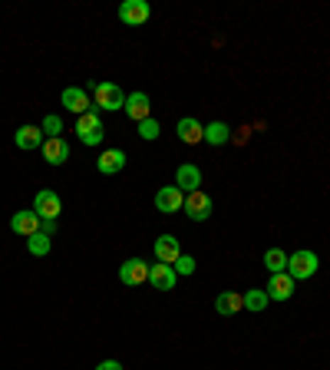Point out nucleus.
I'll use <instances>...</instances> for the list:
<instances>
[{
	"instance_id": "f257e3e1",
	"label": "nucleus",
	"mask_w": 330,
	"mask_h": 370,
	"mask_svg": "<svg viewBox=\"0 0 330 370\" xmlns=\"http://www.w3.org/2000/svg\"><path fill=\"white\" fill-rule=\"evenodd\" d=\"M317 265H321V258L314 255L311 248H301V251H294L287 255V275L294 281H307V278L317 275Z\"/></svg>"
},
{
	"instance_id": "f03ea898",
	"label": "nucleus",
	"mask_w": 330,
	"mask_h": 370,
	"mask_svg": "<svg viewBox=\"0 0 330 370\" xmlns=\"http://www.w3.org/2000/svg\"><path fill=\"white\" fill-rule=\"evenodd\" d=\"M126 106V93L116 83H96L93 86V109H106V113H116Z\"/></svg>"
},
{
	"instance_id": "7ed1b4c3",
	"label": "nucleus",
	"mask_w": 330,
	"mask_h": 370,
	"mask_svg": "<svg viewBox=\"0 0 330 370\" xmlns=\"http://www.w3.org/2000/svg\"><path fill=\"white\" fill-rule=\"evenodd\" d=\"M76 136H79V143L83 146H99L103 143V119H99V113L96 109H89V113H83L79 119H76Z\"/></svg>"
},
{
	"instance_id": "20e7f679",
	"label": "nucleus",
	"mask_w": 330,
	"mask_h": 370,
	"mask_svg": "<svg viewBox=\"0 0 330 370\" xmlns=\"http://www.w3.org/2000/svg\"><path fill=\"white\" fill-rule=\"evenodd\" d=\"M182 212H185L192 222H208L211 212H215V202H211V195H205V192L198 189V192H189V195H185Z\"/></svg>"
},
{
	"instance_id": "39448f33",
	"label": "nucleus",
	"mask_w": 330,
	"mask_h": 370,
	"mask_svg": "<svg viewBox=\"0 0 330 370\" xmlns=\"http://www.w3.org/2000/svg\"><path fill=\"white\" fill-rule=\"evenodd\" d=\"M33 212L40 215V222H57L60 212H63V202H60V195L53 189H40L37 199H33Z\"/></svg>"
},
{
	"instance_id": "423d86ee",
	"label": "nucleus",
	"mask_w": 330,
	"mask_h": 370,
	"mask_svg": "<svg viewBox=\"0 0 330 370\" xmlns=\"http://www.w3.org/2000/svg\"><path fill=\"white\" fill-rule=\"evenodd\" d=\"M119 281L129 288H139L149 281V265L142 261V258H126L123 265H119Z\"/></svg>"
},
{
	"instance_id": "0eeeda50",
	"label": "nucleus",
	"mask_w": 330,
	"mask_h": 370,
	"mask_svg": "<svg viewBox=\"0 0 330 370\" xmlns=\"http://www.w3.org/2000/svg\"><path fill=\"white\" fill-rule=\"evenodd\" d=\"M149 13H152V7L145 0H123L119 4V20H123L126 27H142L149 20Z\"/></svg>"
},
{
	"instance_id": "6e6552de",
	"label": "nucleus",
	"mask_w": 330,
	"mask_h": 370,
	"mask_svg": "<svg viewBox=\"0 0 330 370\" xmlns=\"http://www.w3.org/2000/svg\"><path fill=\"white\" fill-rule=\"evenodd\" d=\"M294 288H297V281H294L287 271H281V275H271V281H268V288H264V295H268V301H291Z\"/></svg>"
},
{
	"instance_id": "1a4fd4ad",
	"label": "nucleus",
	"mask_w": 330,
	"mask_h": 370,
	"mask_svg": "<svg viewBox=\"0 0 330 370\" xmlns=\"http://www.w3.org/2000/svg\"><path fill=\"white\" fill-rule=\"evenodd\" d=\"M60 103H63L70 113L83 116V113H89V109H93V96L86 93V89H79V86H66L63 96H60Z\"/></svg>"
},
{
	"instance_id": "9d476101",
	"label": "nucleus",
	"mask_w": 330,
	"mask_h": 370,
	"mask_svg": "<svg viewBox=\"0 0 330 370\" xmlns=\"http://www.w3.org/2000/svg\"><path fill=\"white\" fill-rule=\"evenodd\" d=\"M182 205H185V192H182L179 185H165V189L155 192V209H159L162 215L182 212Z\"/></svg>"
},
{
	"instance_id": "9b49d317",
	"label": "nucleus",
	"mask_w": 330,
	"mask_h": 370,
	"mask_svg": "<svg viewBox=\"0 0 330 370\" xmlns=\"http://www.w3.org/2000/svg\"><path fill=\"white\" fill-rule=\"evenodd\" d=\"M152 251H155V261H162V265H175L182 258V245L175 235H159L155 245H152Z\"/></svg>"
},
{
	"instance_id": "f8f14e48",
	"label": "nucleus",
	"mask_w": 330,
	"mask_h": 370,
	"mask_svg": "<svg viewBox=\"0 0 330 370\" xmlns=\"http://www.w3.org/2000/svg\"><path fill=\"white\" fill-rule=\"evenodd\" d=\"M175 281H179V275H175V268L172 265H162V261L149 265V285L155 288V291H172Z\"/></svg>"
},
{
	"instance_id": "ddd939ff",
	"label": "nucleus",
	"mask_w": 330,
	"mask_h": 370,
	"mask_svg": "<svg viewBox=\"0 0 330 370\" xmlns=\"http://www.w3.org/2000/svg\"><path fill=\"white\" fill-rule=\"evenodd\" d=\"M13 143H17V149L33 152V149H40V146L47 143V136H43L40 126H20L17 133H13Z\"/></svg>"
},
{
	"instance_id": "4468645a",
	"label": "nucleus",
	"mask_w": 330,
	"mask_h": 370,
	"mask_svg": "<svg viewBox=\"0 0 330 370\" xmlns=\"http://www.w3.org/2000/svg\"><path fill=\"white\" fill-rule=\"evenodd\" d=\"M175 185H179L185 195H189V192H198V189H202V169L192 165V162L179 165V169H175Z\"/></svg>"
},
{
	"instance_id": "2eb2a0df",
	"label": "nucleus",
	"mask_w": 330,
	"mask_h": 370,
	"mask_svg": "<svg viewBox=\"0 0 330 370\" xmlns=\"http://www.w3.org/2000/svg\"><path fill=\"white\" fill-rule=\"evenodd\" d=\"M175 133H179V139H182L185 146L205 143V126L198 123L195 116H185V119H179V126H175Z\"/></svg>"
},
{
	"instance_id": "dca6fc26",
	"label": "nucleus",
	"mask_w": 330,
	"mask_h": 370,
	"mask_svg": "<svg viewBox=\"0 0 330 370\" xmlns=\"http://www.w3.org/2000/svg\"><path fill=\"white\" fill-rule=\"evenodd\" d=\"M126 116H129L132 123H142V119H149V109H152V103H149V93H129L126 96Z\"/></svg>"
},
{
	"instance_id": "f3484780",
	"label": "nucleus",
	"mask_w": 330,
	"mask_h": 370,
	"mask_svg": "<svg viewBox=\"0 0 330 370\" xmlns=\"http://www.w3.org/2000/svg\"><path fill=\"white\" fill-rule=\"evenodd\" d=\"M40 156H43L50 165H63V162L70 159V146H66L63 136H60V139H47V143L40 146Z\"/></svg>"
},
{
	"instance_id": "a211bd4d",
	"label": "nucleus",
	"mask_w": 330,
	"mask_h": 370,
	"mask_svg": "<svg viewBox=\"0 0 330 370\" xmlns=\"http://www.w3.org/2000/svg\"><path fill=\"white\" fill-rule=\"evenodd\" d=\"M96 169L103 175H116V172L126 169V152L123 149H106L99 159H96Z\"/></svg>"
},
{
	"instance_id": "6ab92c4d",
	"label": "nucleus",
	"mask_w": 330,
	"mask_h": 370,
	"mask_svg": "<svg viewBox=\"0 0 330 370\" xmlns=\"http://www.w3.org/2000/svg\"><path fill=\"white\" fill-rule=\"evenodd\" d=\"M10 228H13L17 235H23V238L37 235V232H40V215H37V212H17V215L10 219Z\"/></svg>"
},
{
	"instance_id": "aec40b11",
	"label": "nucleus",
	"mask_w": 330,
	"mask_h": 370,
	"mask_svg": "<svg viewBox=\"0 0 330 370\" xmlns=\"http://www.w3.org/2000/svg\"><path fill=\"white\" fill-rule=\"evenodd\" d=\"M215 311L218 314H238L245 311V295H238V291H221V295L215 298Z\"/></svg>"
},
{
	"instance_id": "412c9836",
	"label": "nucleus",
	"mask_w": 330,
	"mask_h": 370,
	"mask_svg": "<svg viewBox=\"0 0 330 370\" xmlns=\"http://www.w3.org/2000/svg\"><path fill=\"white\" fill-rule=\"evenodd\" d=\"M264 268H268L271 275H281V271H287V255H284L281 248H268V251H264Z\"/></svg>"
},
{
	"instance_id": "4be33fe9",
	"label": "nucleus",
	"mask_w": 330,
	"mask_h": 370,
	"mask_svg": "<svg viewBox=\"0 0 330 370\" xmlns=\"http://www.w3.org/2000/svg\"><path fill=\"white\" fill-rule=\"evenodd\" d=\"M228 139H231V129H228V123H211V126H205V143H208V146H225Z\"/></svg>"
},
{
	"instance_id": "5701e85b",
	"label": "nucleus",
	"mask_w": 330,
	"mask_h": 370,
	"mask_svg": "<svg viewBox=\"0 0 330 370\" xmlns=\"http://www.w3.org/2000/svg\"><path fill=\"white\" fill-rule=\"evenodd\" d=\"M50 248H53V241H50V235H43V232H37V235L27 238V251H30L33 258L50 255Z\"/></svg>"
},
{
	"instance_id": "b1692460",
	"label": "nucleus",
	"mask_w": 330,
	"mask_h": 370,
	"mask_svg": "<svg viewBox=\"0 0 330 370\" xmlns=\"http://www.w3.org/2000/svg\"><path fill=\"white\" fill-rule=\"evenodd\" d=\"M264 308H268V295H264V288H251V291H245V311L261 314Z\"/></svg>"
},
{
	"instance_id": "393cba45",
	"label": "nucleus",
	"mask_w": 330,
	"mask_h": 370,
	"mask_svg": "<svg viewBox=\"0 0 330 370\" xmlns=\"http://www.w3.org/2000/svg\"><path fill=\"white\" fill-rule=\"evenodd\" d=\"M40 129H43V136H47V139H60V133H63V119H60L57 113H50L47 119H43V126H40Z\"/></svg>"
},
{
	"instance_id": "a878e982",
	"label": "nucleus",
	"mask_w": 330,
	"mask_h": 370,
	"mask_svg": "<svg viewBox=\"0 0 330 370\" xmlns=\"http://www.w3.org/2000/svg\"><path fill=\"white\" fill-rule=\"evenodd\" d=\"M139 126V136L145 139V143H152V139H159V133H162V126H159V119H142V123H136Z\"/></svg>"
},
{
	"instance_id": "bb28decb",
	"label": "nucleus",
	"mask_w": 330,
	"mask_h": 370,
	"mask_svg": "<svg viewBox=\"0 0 330 370\" xmlns=\"http://www.w3.org/2000/svg\"><path fill=\"white\" fill-rule=\"evenodd\" d=\"M172 268H175V275H195V258H192V255H182Z\"/></svg>"
},
{
	"instance_id": "cd10ccee",
	"label": "nucleus",
	"mask_w": 330,
	"mask_h": 370,
	"mask_svg": "<svg viewBox=\"0 0 330 370\" xmlns=\"http://www.w3.org/2000/svg\"><path fill=\"white\" fill-rule=\"evenodd\" d=\"M40 232L53 238V235H57V222H53V219H50V222H40Z\"/></svg>"
},
{
	"instance_id": "c85d7f7f",
	"label": "nucleus",
	"mask_w": 330,
	"mask_h": 370,
	"mask_svg": "<svg viewBox=\"0 0 330 370\" xmlns=\"http://www.w3.org/2000/svg\"><path fill=\"white\" fill-rule=\"evenodd\" d=\"M96 370H123V364L119 361H103V364H96Z\"/></svg>"
}]
</instances>
